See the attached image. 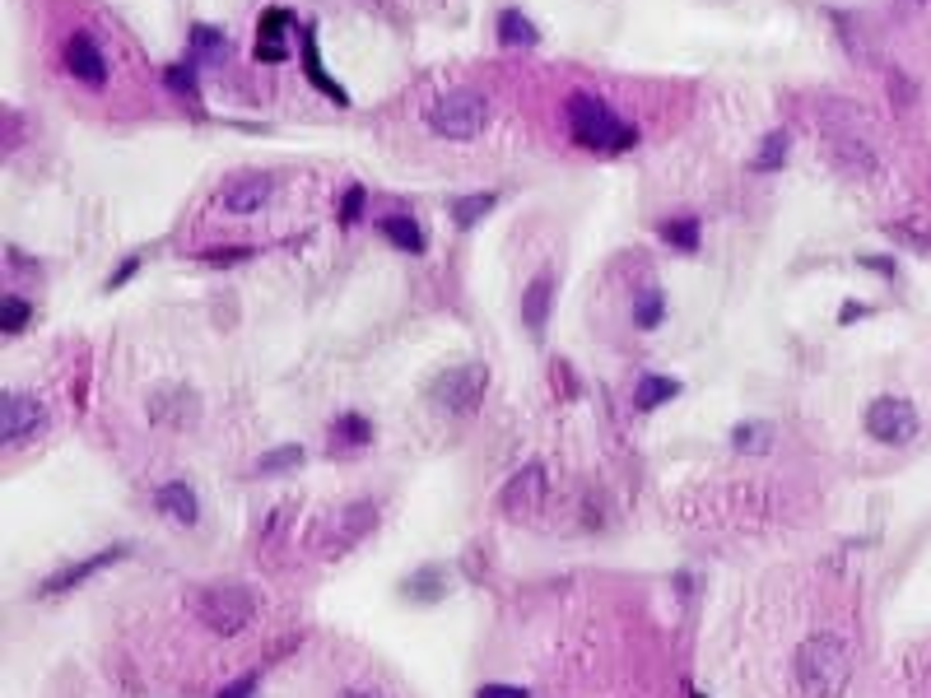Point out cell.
Here are the masks:
<instances>
[{"instance_id":"39","label":"cell","mask_w":931,"mask_h":698,"mask_svg":"<svg viewBox=\"0 0 931 698\" xmlns=\"http://www.w3.org/2000/svg\"><path fill=\"white\" fill-rule=\"evenodd\" d=\"M862 303H843V322H852V317H862Z\"/></svg>"},{"instance_id":"28","label":"cell","mask_w":931,"mask_h":698,"mask_svg":"<svg viewBox=\"0 0 931 698\" xmlns=\"http://www.w3.org/2000/svg\"><path fill=\"white\" fill-rule=\"evenodd\" d=\"M834 154L848 163V168H862V173H871V168H876V154H871L866 145H857V140H834Z\"/></svg>"},{"instance_id":"1","label":"cell","mask_w":931,"mask_h":698,"mask_svg":"<svg viewBox=\"0 0 931 698\" xmlns=\"http://www.w3.org/2000/svg\"><path fill=\"white\" fill-rule=\"evenodd\" d=\"M792 675L806 698H838L852 680V647L843 633H810L792 652Z\"/></svg>"},{"instance_id":"2","label":"cell","mask_w":931,"mask_h":698,"mask_svg":"<svg viewBox=\"0 0 931 698\" xmlns=\"http://www.w3.org/2000/svg\"><path fill=\"white\" fill-rule=\"evenodd\" d=\"M568 126H573V140L582 149H601V154H620V149H629L638 140L634 126L615 117L606 98H596V94L568 98Z\"/></svg>"},{"instance_id":"4","label":"cell","mask_w":931,"mask_h":698,"mask_svg":"<svg viewBox=\"0 0 931 698\" xmlns=\"http://www.w3.org/2000/svg\"><path fill=\"white\" fill-rule=\"evenodd\" d=\"M918 429H922L918 405L904 401V396H876V401L866 405V433H871L876 443L904 447L918 438Z\"/></svg>"},{"instance_id":"8","label":"cell","mask_w":931,"mask_h":698,"mask_svg":"<svg viewBox=\"0 0 931 698\" xmlns=\"http://www.w3.org/2000/svg\"><path fill=\"white\" fill-rule=\"evenodd\" d=\"M270 196H275V177L270 173H233L219 187V205L229 215H257Z\"/></svg>"},{"instance_id":"30","label":"cell","mask_w":931,"mask_h":698,"mask_svg":"<svg viewBox=\"0 0 931 698\" xmlns=\"http://www.w3.org/2000/svg\"><path fill=\"white\" fill-rule=\"evenodd\" d=\"M247 256H252V247H210V252H205V266H238Z\"/></svg>"},{"instance_id":"6","label":"cell","mask_w":931,"mask_h":698,"mask_svg":"<svg viewBox=\"0 0 931 698\" xmlns=\"http://www.w3.org/2000/svg\"><path fill=\"white\" fill-rule=\"evenodd\" d=\"M485 387H489V373L480 368V363H461V368H452V373L438 377V387H433V401L443 405L447 415H471L475 405L485 401Z\"/></svg>"},{"instance_id":"29","label":"cell","mask_w":931,"mask_h":698,"mask_svg":"<svg viewBox=\"0 0 931 698\" xmlns=\"http://www.w3.org/2000/svg\"><path fill=\"white\" fill-rule=\"evenodd\" d=\"M191 47H196V56H219L224 33H215V28H191Z\"/></svg>"},{"instance_id":"34","label":"cell","mask_w":931,"mask_h":698,"mask_svg":"<svg viewBox=\"0 0 931 698\" xmlns=\"http://www.w3.org/2000/svg\"><path fill=\"white\" fill-rule=\"evenodd\" d=\"M475 698H531L527 685H485Z\"/></svg>"},{"instance_id":"31","label":"cell","mask_w":931,"mask_h":698,"mask_svg":"<svg viewBox=\"0 0 931 698\" xmlns=\"http://www.w3.org/2000/svg\"><path fill=\"white\" fill-rule=\"evenodd\" d=\"M359 210H364V187H350V191H345V210H340V224H354V219H359Z\"/></svg>"},{"instance_id":"26","label":"cell","mask_w":931,"mask_h":698,"mask_svg":"<svg viewBox=\"0 0 931 698\" xmlns=\"http://www.w3.org/2000/svg\"><path fill=\"white\" fill-rule=\"evenodd\" d=\"M28 317H33L28 298L10 294V298H5V308H0V331H5V336H19V331L28 326Z\"/></svg>"},{"instance_id":"9","label":"cell","mask_w":931,"mask_h":698,"mask_svg":"<svg viewBox=\"0 0 931 698\" xmlns=\"http://www.w3.org/2000/svg\"><path fill=\"white\" fill-rule=\"evenodd\" d=\"M196 415H201V401L187 387L163 382V387L149 391V419L163 424V429H187V424H196Z\"/></svg>"},{"instance_id":"33","label":"cell","mask_w":931,"mask_h":698,"mask_svg":"<svg viewBox=\"0 0 931 698\" xmlns=\"http://www.w3.org/2000/svg\"><path fill=\"white\" fill-rule=\"evenodd\" d=\"M410 596H419V601H433L438 596V568H424V582L419 587H405Z\"/></svg>"},{"instance_id":"20","label":"cell","mask_w":931,"mask_h":698,"mask_svg":"<svg viewBox=\"0 0 931 698\" xmlns=\"http://www.w3.org/2000/svg\"><path fill=\"white\" fill-rule=\"evenodd\" d=\"M540 494H545V470L527 466L513 484H508V494H503V498H508V508L517 512V508H531V503H540Z\"/></svg>"},{"instance_id":"12","label":"cell","mask_w":931,"mask_h":698,"mask_svg":"<svg viewBox=\"0 0 931 698\" xmlns=\"http://www.w3.org/2000/svg\"><path fill=\"white\" fill-rule=\"evenodd\" d=\"M154 508L168 517L173 526H196L201 522V503H196V489L191 484H163L159 494H154Z\"/></svg>"},{"instance_id":"5","label":"cell","mask_w":931,"mask_h":698,"mask_svg":"<svg viewBox=\"0 0 931 698\" xmlns=\"http://www.w3.org/2000/svg\"><path fill=\"white\" fill-rule=\"evenodd\" d=\"M201 619L210 624L215 633H224V638H233L238 629H247L252 624V615H257V601H252V591L247 587H210L201 591Z\"/></svg>"},{"instance_id":"18","label":"cell","mask_w":931,"mask_h":698,"mask_svg":"<svg viewBox=\"0 0 931 698\" xmlns=\"http://www.w3.org/2000/svg\"><path fill=\"white\" fill-rule=\"evenodd\" d=\"M303 70H308V80L317 84V94H326V98H336V103H350V94L340 89L331 75L322 70V56H317V42H312V28H303Z\"/></svg>"},{"instance_id":"27","label":"cell","mask_w":931,"mask_h":698,"mask_svg":"<svg viewBox=\"0 0 931 698\" xmlns=\"http://www.w3.org/2000/svg\"><path fill=\"white\" fill-rule=\"evenodd\" d=\"M298 461H303V447L289 443V447H275V452H266V457L257 461V470H261V475H280V470H294Z\"/></svg>"},{"instance_id":"23","label":"cell","mask_w":931,"mask_h":698,"mask_svg":"<svg viewBox=\"0 0 931 698\" xmlns=\"http://www.w3.org/2000/svg\"><path fill=\"white\" fill-rule=\"evenodd\" d=\"M662 317H666L662 289H643V294L634 298V322L643 326V331H652V326H662Z\"/></svg>"},{"instance_id":"15","label":"cell","mask_w":931,"mask_h":698,"mask_svg":"<svg viewBox=\"0 0 931 698\" xmlns=\"http://www.w3.org/2000/svg\"><path fill=\"white\" fill-rule=\"evenodd\" d=\"M373 443V424L364 415H340L331 424V452H354V447Z\"/></svg>"},{"instance_id":"3","label":"cell","mask_w":931,"mask_h":698,"mask_svg":"<svg viewBox=\"0 0 931 698\" xmlns=\"http://www.w3.org/2000/svg\"><path fill=\"white\" fill-rule=\"evenodd\" d=\"M489 126V103L475 89H452L429 108V131L443 140H475Z\"/></svg>"},{"instance_id":"14","label":"cell","mask_w":931,"mask_h":698,"mask_svg":"<svg viewBox=\"0 0 931 698\" xmlns=\"http://www.w3.org/2000/svg\"><path fill=\"white\" fill-rule=\"evenodd\" d=\"M294 28V14L289 10H266L261 14V28H257V61H284L289 47H284V33Z\"/></svg>"},{"instance_id":"22","label":"cell","mask_w":931,"mask_h":698,"mask_svg":"<svg viewBox=\"0 0 931 698\" xmlns=\"http://www.w3.org/2000/svg\"><path fill=\"white\" fill-rule=\"evenodd\" d=\"M769 443H773L769 424H736V433H731V447H736V452H745V457L769 452Z\"/></svg>"},{"instance_id":"7","label":"cell","mask_w":931,"mask_h":698,"mask_svg":"<svg viewBox=\"0 0 931 698\" xmlns=\"http://www.w3.org/2000/svg\"><path fill=\"white\" fill-rule=\"evenodd\" d=\"M42 424H47V410H42L38 396L5 391V401H0V438H5V447H19L28 433H38Z\"/></svg>"},{"instance_id":"25","label":"cell","mask_w":931,"mask_h":698,"mask_svg":"<svg viewBox=\"0 0 931 698\" xmlns=\"http://www.w3.org/2000/svg\"><path fill=\"white\" fill-rule=\"evenodd\" d=\"M783 159H787V131H769L755 154V168L759 173H773V168H783Z\"/></svg>"},{"instance_id":"11","label":"cell","mask_w":931,"mask_h":698,"mask_svg":"<svg viewBox=\"0 0 931 698\" xmlns=\"http://www.w3.org/2000/svg\"><path fill=\"white\" fill-rule=\"evenodd\" d=\"M126 559V550L117 545V550H98V554H89L84 564H66L61 573H52V578L42 582L38 587V596H61V591H70V587H80V582H89L98 573V568H112V564H122Z\"/></svg>"},{"instance_id":"37","label":"cell","mask_w":931,"mask_h":698,"mask_svg":"<svg viewBox=\"0 0 931 698\" xmlns=\"http://www.w3.org/2000/svg\"><path fill=\"white\" fill-rule=\"evenodd\" d=\"M862 266H866V270H880V275H894V261H890V256H862Z\"/></svg>"},{"instance_id":"19","label":"cell","mask_w":931,"mask_h":698,"mask_svg":"<svg viewBox=\"0 0 931 698\" xmlns=\"http://www.w3.org/2000/svg\"><path fill=\"white\" fill-rule=\"evenodd\" d=\"M675 396H680V382H675V377H643V382L634 387V410L652 415L657 405L675 401Z\"/></svg>"},{"instance_id":"24","label":"cell","mask_w":931,"mask_h":698,"mask_svg":"<svg viewBox=\"0 0 931 698\" xmlns=\"http://www.w3.org/2000/svg\"><path fill=\"white\" fill-rule=\"evenodd\" d=\"M662 238L671 247H680V252H699V219H666Z\"/></svg>"},{"instance_id":"16","label":"cell","mask_w":931,"mask_h":698,"mask_svg":"<svg viewBox=\"0 0 931 698\" xmlns=\"http://www.w3.org/2000/svg\"><path fill=\"white\" fill-rule=\"evenodd\" d=\"M378 233L392 242V247H401V252H415V256L424 252V233H419V224L410 215H382Z\"/></svg>"},{"instance_id":"32","label":"cell","mask_w":931,"mask_h":698,"mask_svg":"<svg viewBox=\"0 0 931 698\" xmlns=\"http://www.w3.org/2000/svg\"><path fill=\"white\" fill-rule=\"evenodd\" d=\"M168 84H173V94H196V75H191V70H182V66L168 70Z\"/></svg>"},{"instance_id":"35","label":"cell","mask_w":931,"mask_h":698,"mask_svg":"<svg viewBox=\"0 0 931 698\" xmlns=\"http://www.w3.org/2000/svg\"><path fill=\"white\" fill-rule=\"evenodd\" d=\"M252 694H257V675H243L238 685H229V689H224V694H219V698H252Z\"/></svg>"},{"instance_id":"13","label":"cell","mask_w":931,"mask_h":698,"mask_svg":"<svg viewBox=\"0 0 931 698\" xmlns=\"http://www.w3.org/2000/svg\"><path fill=\"white\" fill-rule=\"evenodd\" d=\"M550 303H554V270H540L536 280L522 289V322H527L531 336H540V331H545Z\"/></svg>"},{"instance_id":"36","label":"cell","mask_w":931,"mask_h":698,"mask_svg":"<svg viewBox=\"0 0 931 698\" xmlns=\"http://www.w3.org/2000/svg\"><path fill=\"white\" fill-rule=\"evenodd\" d=\"M135 266H140V261H135V256H126L122 266H117V275H112V280H108V289H117V284H126V280H131V275H135Z\"/></svg>"},{"instance_id":"10","label":"cell","mask_w":931,"mask_h":698,"mask_svg":"<svg viewBox=\"0 0 931 698\" xmlns=\"http://www.w3.org/2000/svg\"><path fill=\"white\" fill-rule=\"evenodd\" d=\"M66 70L80 84H89V89H103V84H108V61H103V52H98V42L89 38V33H75V38L66 42Z\"/></svg>"},{"instance_id":"21","label":"cell","mask_w":931,"mask_h":698,"mask_svg":"<svg viewBox=\"0 0 931 698\" xmlns=\"http://www.w3.org/2000/svg\"><path fill=\"white\" fill-rule=\"evenodd\" d=\"M494 191H475V196H461V201H452V224H457L461 233L475 229V219H485L489 210H494Z\"/></svg>"},{"instance_id":"38","label":"cell","mask_w":931,"mask_h":698,"mask_svg":"<svg viewBox=\"0 0 931 698\" xmlns=\"http://www.w3.org/2000/svg\"><path fill=\"white\" fill-rule=\"evenodd\" d=\"M340 698H382V689H368V685H354V689H345Z\"/></svg>"},{"instance_id":"17","label":"cell","mask_w":931,"mask_h":698,"mask_svg":"<svg viewBox=\"0 0 931 698\" xmlns=\"http://www.w3.org/2000/svg\"><path fill=\"white\" fill-rule=\"evenodd\" d=\"M499 42L508 47V52H522V47H536L540 33L522 10H503L499 14Z\"/></svg>"}]
</instances>
